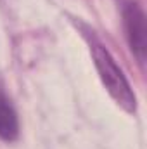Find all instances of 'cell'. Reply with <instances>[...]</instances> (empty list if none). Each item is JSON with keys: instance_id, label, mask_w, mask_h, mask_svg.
<instances>
[{"instance_id": "obj_1", "label": "cell", "mask_w": 147, "mask_h": 149, "mask_svg": "<svg viewBox=\"0 0 147 149\" xmlns=\"http://www.w3.org/2000/svg\"><path fill=\"white\" fill-rule=\"evenodd\" d=\"M90 52H92V59H94L95 70L99 73V78H101L102 85L106 87V90L109 92V95L114 99V102L119 108H123L126 113H135L137 111L135 92H133L130 81L126 80L125 73L121 71V68L118 66L116 59L95 38H92V42H90Z\"/></svg>"}, {"instance_id": "obj_2", "label": "cell", "mask_w": 147, "mask_h": 149, "mask_svg": "<svg viewBox=\"0 0 147 149\" xmlns=\"http://www.w3.org/2000/svg\"><path fill=\"white\" fill-rule=\"evenodd\" d=\"M123 26H125V35L128 40L130 50L139 59V63L144 64L147 49V26L146 14L137 2L125 3V7H123Z\"/></svg>"}, {"instance_id": "obj_3", "label": "cell", "mask_w": 147, "mask_h": 149, "mask_svg": "<svg viewBox=\"0 0 147 149\" xmlns=\"http://www.w3.org/2000/svg\"><path fill=\"white\" fill-rule=\"evenodd\" d=\"M17 135H19L17 113L10 104V101L7 99V95L0 92V139L12 142L17 139Z\"/></svg>"}]
</instances>
